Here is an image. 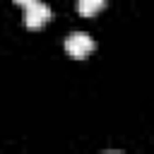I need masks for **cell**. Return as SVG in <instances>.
<instances>
[{
  "mask_svg": "<svg viewBox=\"0 0 154 154\" xmlns=\"http://www.w3.org/2000/svg\"><path fill=\"white\" fill-rule=\"evenodd\" d=\"M48 19H51V7H48L46 2L34 0V2L24 5V24H26L29 29H38V26H43Z\"/></svg>",
  "mask_w": 154,
  "mask_h": 154,
  "instance_id": "cell-1",
  "label": "cell"
},
{
  "mask_svg": "<svg viewBox=\"0 0 154 154\" xmlns=\"http://www.w3.org/2000/svg\"><path fill=\"white\" fill-rule=\"evenodd\" d=\"M65 51L72 55V58H84L94 51V38L84 31H75L65 38Z\"/></svg>",
  "mask_w": 154,
  "mask_h": 154,
  "instance_id": "cell-2",
  "label": "cell"
},
{
  "mask_svg": "<svg viewBox=\"0 0 154 154\" xmlns=\"http://www.w3.org/2000/svg\"><path fill=\"white\" fill-rule=\"evenodd\" d=\"M103 5H106V0H77V12H79L82 17H91V14H96Z\"/></svg>",
  "mask_w": 154,
  "mask_h": 154,
  "instance_id": "cell-3",
  "label": "cell"
},
{
  "mask_svg": "<svg viewBox=\"0 0 154 154\" xmlns=\"http://www.w3.org/2000/svg\"><path fill=\"white\" fill-rule=\"evenodd\" d=\"M14 2H17V5H22V7H24V5H29V2H34V0H14Z\"/></svg>",
  "mask_w": 154,
  "mask_h": 154,
  "instance_id": "cell-4",
  "label": "cell"
}]
</instances>
